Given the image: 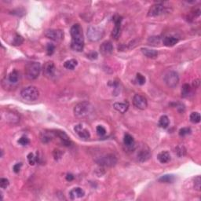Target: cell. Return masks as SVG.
I'll use <instances>...</instances> for the list:
<instances>
[{
  "label": "cell",
  "instance_id": "7402d4cb",
  "mask_svg": "<svg viewBox=\"0 0 201 201\" xmlns=\"http://www.w3.org/2000/svg\"><path fill=\"white\" fill-rule=\"evenodd\" d=\"M19 72L17 70H13V72H10L8 75V81L9 83H11V84H15V83H18V82L19 81Z\"/></svg>",
  "mask_w": 201,
  "mask_h": 201
},
{
  "label": "cell",
  "instance_id": "603a6c76",
  "mask_svg": "<svg viewBox=\"0 0 201 201\" xmlns=\"http://www.w3.org/2000/svg\"><path fill=\"white\" fill-rule=\"evenodd\" d=\"M176 178L175 176L173 174H165V175L161 176L158 181L160 182H163V183H173L175 181Z\"/></svg>",
  "mask_w": 201,
  "mask_h": 201
},
{
  "label": "cell",
  "instance_id": "4316f807",
  "mask_svg": "<svg viewBox=\"0 0 201 201\" xmlns=\"http://www.w3.org/2000/svg\"><path fill=\"white\" fill-rule=\"evenodd\" d=\"M175 152L178 157H185L186 155V148L184 145H179L175 148Z\"/></svg>",
  "mask_w": 201,
  "mask_h": 201
},
{
  "label": "cell",
  "instance_id": "1f68e13d",
  "mask_svg": "<svg viewBox=\"0 0 201 201\" xmlns=\"http://www.w3.org/2000/svg\"><path fill=\"white\" fill-rule=\"evenodd\" d=\"M194 187L197 191H200V188H201L200 176H196V177L194 178Z\"/></svg>",
  "mask_w": 201,
  "mask_h": 201
},
{
  "label": "cell",
  "instance_id": "8fae6325",
  "mask_svg": "<svg viewBox=\"0 0 201 201\" xmlns=\"http://www.w3.org/2000/svg\"><path fill=\"white\" fill-rule=\"evenodd\" d=\"M151 156H152V153L150 152L149 148H147V147H142V148L139 149V151L137 153V160H138L139 162H142V163L149 160Z\"/></svg>",
  "mask_w": 201,
  "mask_h": 201
},
{
  "label": "cell",
  "instance_id": "f35d334b",
  "mask_svg": "<svg viewBox=\"0 0 201 201\" xmlns=\"http://www.w3.org/2000/svg\"><path fill=\"white\" fill-rule=\"evenodd\" d=\"M10 185L9 180L7 178H1L0 179V187L2 188H7Z\"/></svg>",
  "mask_w": 201,
  "mask_h": 201
},
{
  "label": "cell",
  "instance_id": "7a4b0ae2",
  "mask_svg": "<svg viewBox=\"0 0 201 201\" xmlns=\"http://www.w3.org/2000/svg\"><path fill=\"white\" fill-rule=\"evenodd\" d=\"M41 72V64L39 62H28L24 67L26 77L30 80H36Z\"/></svg>",
  "mask_w": 201,
  "mask_h": 201
},
{
  "label": "cell",
  "instance_id": "8d00e7d4",
  "mask_svg": "<svg viewBox=\"0 0 201 201\" xmlns=\"http://www.w3.org/2000/svg\"><path fill=\"white\" fill-rule=\"evenodd\" d=\"M29 142H30V141H29V139L27 137H25V136H22V137L18 140V143H19L20 145H23V146L28 145Z\"/></svg>",
  "mask_w": 201,
  "mask_h": 201
},
{
  "label": "cell",
  "instance_id": "484cf974",
  "mask_svg": "<svg viewBox=\"0 0 201 201\" xmlns=\"http://www.w3.org/2000/svg\"><path fill=\"white\" fill-rule=\"evenodd\" d=\"M169 118L167 116H162L160 117V120H159V126L161 128H163V129H166L169 126Z\"/></svg>",
  "mask_w": 201,
  "mask_h": 201
},
{
  "label": "cell",
  "instance_id": "30bf717a",
  "mask_svg": "<svg viewBox=\"0 0 201 201\" xmlns=\"http://www.w3.org/2000/svg\"><path fill=\"white\" fill-rule=\"evenodd\" d=\"M133 104L137 109L145 110L148 106L147 99L141 94H135L133 97Z\"/></svg>",
  "mask_w": 201,
  "mask_h": 201
},
{
  "label": "cell",
  "instance_id": "836d02e7",
  "mask_svg": "<svg viewBox=\"0 0 201 201\" xmlns=\"http://www.w3.org/2000/svg\"><path fill=\"white\" fill-rule=\"evenodd\" d=\"M55 50V46L52 43H48L47 46H46V52H47V55L51 56Z\"/></svg>",
  "mask_w": 201,
  "mask_h": 201
},
{
  "label": "cell",
  "instance_id": "ab89813d",
  "mask_svg": "<svg viewBox=\"0 0 201 201\" xmlns=\"http://www.w3.org/2000/svg\"><path fill=\"white\" fill-rule=\"evenodd\" d=\"M53 154H54V160H59V159L61 158V157H62L63 152H61V150H59V149H55L54 151Z\"/></svg>",
  "mask_w": 201,
  "mask_h": 201
},
{
  "label": "cell",
  "instance_id": "4fadbf2b",
  "mask_svg": "<svg viewBox=\"0 0 201 201\" xmlns=\"http://www.w3.org/2000/svg\"><path fill=\"white\" fill-rule=\"evenodd\" d=\"M74 131L78 134V136L80 138L86 139L90 137V132L88 131V130H86V128L81 124L75 125V126H74Z\"/></svg>",
  "mask_w": 201,
  "mask_h": 201
},
{
  "label": "cell",
  "instance_id": "9c48e42d",
  "mask_svg": "<svg viewBox=\"0 0 201 201\" xmlns=\"http://www.w3.org/2000/svg\"><path fill=\"white\" fill-rule=\"evenodd\" d=\"M46 38L55 42H60L64 39V32L60 29H49L45 32Z\"/></svg>",
  "mask_w": 201,
  "mask_h": 201
},
{
  "label": "cell",
  "instance_id": "ac0fdd59",
  "mask_svg": "<svg viewBox=\"0 0 201 201\" xmlns=\"http://www.w3.org/2000/svg\"><path fill=\"white\" fill-rule=\"evenodd\" d=\"M113 108L117 111V112L123 114L128 110L129 104H128L127 101H125V102H116L114 103Z\"/></svg>",
  "mask_w": 201,
  "mask_h": 201
},
{
  "label": "cell",
  "instance_id": "d590c367",
  "mask_svg": "<svg viewBox=\"0 0 201 201\" xmlns=\"http://www.w3.org/2000/svg\"><path fill=\"white\" fill-rule=\"evenodd\" d=\"M136 80H137V83L139 85H144L145 83V78L144 75H142L141 73H137L136 75Z\"/></svg>",
  "mask_w": 201,
  "mask_h": 201
},
{
  "label": "cell",
  "instance_id": "d4e9b609",
  "mask_svg": "<svg viewBox=\"0 0 201 201\" xmlns=\"http://www.w3.org/2000/svg\"><path fill=\"white\" fill-rule=\"evenodd\" d=\"M78 64V61L75 59H70L64 63V67L69 70H73Z\"/></svg>",
  "mask_w": 201,
  "mask_h": 201
},
{
  "label": "cell",
  "instance_id": "ffe728a7",
  "mask_svg": "<svg viewBox=\"0 0 201 201\" xmlns=\"http://www.w3.org/2000/svg\"><path fill=\"white\" fill-rule=\"evenodd\" d=\"M157 159L161 163H167L171 160V155L167 151H163V152H160L157 156Z\"/></svg>",
  "mask_w": 201,
  "mask_h": 201
},
{
  "label": "cell",
  "instance_id": "f1b7e54d",
  "mask_svg": "<svg viewBox=\"0 0 201 201\" xmlns=\"http://www.w3.org/2000/svg\"><path fill=\"white\" fill-rule=\"evenodd\" d=\"M190 92H191V87L188 84H184L182 89V97H187L189 95Z\"/></svg>",
  "mask_w": 201,
  "mask_h": 201
},
{
  "label": "cell",
  "instance_id": "60d3db41",
  "mask_svg": "<svg viewBox=\"0 0 201 201\" xmlns=\"http://www.w3.org/2000/svg\"><path fill=\"white\" fill-rule=\"evenodd\" d=\"M112 21H114V24H121L122 21H123V18L119 16V15H115V16L113 17Z\"/></svg>",
  "mask_w": 201,
  "mask_h": 201
},
{
  "label": "cell",
  "instance_id": "d6a6232c",
  "mask_svg": "<svg viewBox=\"0 0 201 201\" xmlns=\"http://www.w3.org/2000/svg\"><path fill=\"white\" fill-rule=\"evenodd\" d=\"M27 159L28 161V163L31 166H34V165L35 164V163H36V158H35V155H34L33 153H32V152H30V153L28 155Z\"/></svg>",
  "mask_w": 201,
  "mask_h": 201
},
{
  "label": "cell",
  "instance_id": "7bdbcfd3",
  "mask_svg": "<svg viewBox=\"0 0 201 201\" xmlns=\"http://www.w3.org/2000/svg\"><path fill=\"white\" fill-rule=\"evenodd\" d=\"M97 56H98V55H97V52L93 51V52H91L90 54H89L87 55V58H89L90 59L95 60V59H97Z\"/></svg>",
  "mask_w": 201,
  "mask_h": 201
},
{
  "label": "cell",
  "instance_id": "b9f144b4",
  "mask_svg": "<svg viewBox=\"0 0 201 201\" xmlns=\"http://www.w3.org/2000/svg\"><path fill=\"white\" fill-rule=\"evenodd\" d=\"M21 167H22V163H16V164H15L14 166H13V171H14L15 173H17V174H18V173H19L20 171H21Z\"/></svg>",
  "mask_w": 201,
  "mask_h": 201
},
{
  "label": "cell",
  "instance_id": "52a82bcc",
  "mask_svg": "<svg viewBox=\"0 0 201 201\" xmlns=\"http://www.w3.org/2000/svg\"><path fill=\"white\" fill-rule=\"evenodd\" d=\"M169 12V9L165 7L163 3H158L157 4H154L151 8L149 9L148 13V17H157L160 15L165 14V13Z\"/></svg>",
  "mask_w": 201,
  "mask_h": 201
},
{
  "label": "cell",
  "instance_id": "44dd1931",
  "mask_svg": "<svg viewBox=\"0 0 201 201\" xmlns=\"http://www.w3.org/2000/svg\"><path fill=\"white\" fill-rule=\"evenodd\" d=\"M142 52L145 57L148 58H156L158 56V51L155 49H148V48H142Z\"/></svg>",
  "mask_w": 201,
  "mask_h": 201
},
{
  "label": "cell",
  "instance_id": "4dcf8cb0",
  "mask_svg": "<svg viewBox=\"0 0 201 201\" xmlns=\"http://www.w3.org/2000/svg\"><path fill=\"white\" fill-rule=\"evenodd\" d=\"M23 41H24V39H23L22 37H21L20 35H18V34H16V35H15V37L13 38V43H12V45H14V46H20V45L22 44Z\"/></svg>",
  "mask_w": 201,
  "mask_h": 201
},
{
  "label": "cell",
  "instance_id": "5b68a950",
  "mask_svg": "<svg viewBox=\"0 0 201 201\" xmlns=\"http://www.w3.org/2000/svg\"><path fill=\"white\" fill-rule=\"evenodd\" d=\"M95 162L101 167L112 168L117 163V158L113 154H107V155L97 157L95 160Z\"/></svg>",
  "mask_w": 201,
  "mask_h": 201
},
{
  "label": "cell",
  "instance_id": "cb8c5ba5",
  "mask_svg": "<svg viewBox=\"0 0 201 201\" xmlns=\"http://www.w3.org/2000/svg\"><path fill=\"white\" fill-rule=\"evenodd\" d=\"M123 143L128 148H131L134 145V139L131 134H125L124 138H123Z\"/></svg>",
  "mask_w": 201,
  "mask_h": 201
},
{
  "label": "cell",
  "instance_id": "d6986e66",
  "mask_svg": "<svg viewBox=\"0 0 201 201\" xmlns=\"http://www.w3.org/2000/svg\"><path fill=\"white\" fill-rule=\"evenodd\" d=\"M178 43V39H177L174 36H166L163 38V43L164 46H174V45Z\"/></svg>",
  "mask_w": 201,
  "mask_h": 201
},
{
  "label": "cell",
  "instance_id": "3957f363",
  "mask_svg": "<svg viewBox=\"0 0 201 201\" xmlns=\"http://www.w3.org/2000/svg\"><path fill=\"white\" fill-rule=\"evenodd\" d=\"M93 106L88 101H82L75 105L74 108V114L78 117H85L92 112Z\"/></svg>",
  "mask_w": 201,
  "mask_h": 201
},
{
  "label": "cell",
  "instance_id": "e0dca14e",
  "mask_svg": "<svg viewBox=\"0 0 201 201\" xmlns=\"http://www.w3.org/2000/svg\"><path fill=\"white\" fill-rule=\"evenodd\" d=\"M85 195L84 190L82 189L80 187H76V188H72V190L69 193V196H70L71 199H77V198H81L83 197Z\"/></svg>",
  "mask_w": 201,
  "mask_h": 201
},
{
  "label": "cell",
  "instance_id": "e575fe53",
  "mask_svg": "<svg viewBox=\"0 0 201 201\" xmlns=\"http://www.w3.org/2000/svg\"><path fill=\"white\" fill-rule=\"evenodd\" d=\"M191 132H192V131L189 127L181 128L180 131H179V135L182 136V137H184V136L190 134H191Z\"/></svg>",
  "mask_w": 201,
  "mask_h": 201
},
{
  "label": "cell",
  "instance_id": "83f0119b",
  "mask_svg": "<svg viewBox=\"0 0 201 201\" xmlns=\"http://www.w3.org/2000/svg\"><path fill=\"white\" fill-rule=\"evenodd\" d=\"M189 120L193 123H199V122H200V115H199V112H192V113L190 114Z\"/></svg>",
  "mask_w": 201,
  "mask_h": 201
},
{
  "label": "cell",
  "instance_id": "74e56055",
  "mask_svg": "<svg viewBox=\"0 0 201 201\" xmlns=\"http://www.w3.org/2000/svg\"><path fill=\"white\" fill-rule=\"evenodd\" d=\"M97 134L100 136H104L105 134H106V130L104 126H100V125H98L97 126Z\"/></svg>",
  "mask_w": 201,
  "mask_h": 201
},
{
  "label": "cell",
  "instance_id": "7c38bea8",
  "mask_svg": "<svg viewBox=\"0 0 201 201\" xmlns=\"http://www.w3.org/2000/svg\"><path fill=\"white\" fill-rule=\"evenodd\" d=\"M100 52L104 56L110 55L113 52V46L110 41H106L100 46Z\"/></svg>",
  "mask_w": 201,
  "mask_h": 201
},
{
  "label": "cell",
  "instance_id": "ba28073f",
  "mask_svg": "<svg viewBox=\"0 0 201 201\" xmlns=\"http://www.w3.org/2000/svg\"><path fill=\"white\" fill-rule=\"evenodd\" d=\"M164 82L167 86L171 88H174L179 83V75L174 71L168 72L164 76Z\"/></svg>",
  "mask_w": 201,
  "mask_h": 201
},
{
  "label": "cell",
  "instance_id": "277c9868",
  "mask_svg": "<svg viewBox=\"0 0 201 201\" xmlns=\"http://www.w3.org/2000/svg\"><path fill=\"white\" fill-rule=\"evenodd\" d=\"M21 96L23 99L29 101H34L37 100L39 96V91L35 86H30L24 87L21 90Z\"/></svg>",
  "mask_w": 201,
  "mask_h": 201
},
{
  "label": "cell",
  "instance_id": "f546056e",
  "mask_svg": "<svg viewBox=\"0 0 201 201\" xmlns=\"http://www.w3.org/2000/svg\"><path fill=\"white\" fill-rule=\"evenodd\" d=\"M120 35V24H115L113 30L112 32V36L114 39H118V37Z\"/></svg>",
  "mask_w": 201,
  "mask_h": 201
},
{
  "label": "cell",
  "instance_id": "5bb4252c",
  "mask_svg": "<svg viewBox=\"0 0 201 201\" xmlns=\"http://www.w3.org/2000/svg\"><path fill=\"white\" fill-rule=\"evenodd\" d=\"M56 72V68L53 61H49L44 65V75L46 77H53Z\"/></svg>",
  "mask_w": 201,
  "mask_h": 201
},
{
  "label": "cell",
  "instance_id": "ee69618b",
  "mask_svg": "<svg viewBox=\"0 0 201 201\" xmlns=\"http://www.w3.org/2000/svg\"><path fill=\"white\" fill-rule=\"evenodd\" d=\"M74 178H75V177H74L73 174H68L67 175H66V180L69 181V182H71V181L73 180Z\"/></svg>",
  "mask_w": 201,
  "mask_h": 201
},
{
  "label": "cell",
  "instance_id": "f6af8a7d",
  "mask_svg": "<svg viewBox=\"0 0 201 201\" xmlns=\"http://www.w3.org/2000/svg\"><path fill=\"white\" fill-rule=\"evenodd\" d=\"M199 83H200V82H199V80H195V81L193 82V86H194L195 88H197L198 86H199Z\"/></svg>",
  "mask_w": 201,
  "mask_h": 201
},
{
  "label": "cell",
  "instance_id": "9a60e30c",
  "mask_svg": "<svg viewBox=\"0 0 201 201\" xmlns=\"http://www.w3.org/2000/svg\"><path fill=\"white\" fill-rule=\"evenodd\" d=\"M55 136H57L58 137H59L61 139V142L64 146H70L72 145V142L69 139V136L66 134V133L64 131H55Z\"/></svg>",
  "mask_w": 201,
  "mask_h": 201
},
{
  "label": "cell",
  "instance_id": "8992f818",
  "mask_svg": "<svg viewBox=\"0 0 201 201\" xmlns=\"http://www.w3.org/2000/svg\"><path fill=\"white\" fill-rule=\"evenodd\" d=\"M105 31L98 26H90L87 30V37L91 42H97L103 38Z\"/></svg>",
  "mask_w": 201,
  "mask_h": 201
},
{
  "label": "cell",
  "instance_id": "2e32d148",
  "mask_svg": "<svg viewBox=\"0 0 201 201\" xmlns=\"http://www.w3.org/2000/svg\"><path fill=\"white\" fill-rule=\"evenodd\" d=\"M40 140L42 141L43 143H49L53 140L54 137H55V133L53 131H44L40 133Z\"/></svg>",
  "mask_w": 201,
  "mask_h": 201
},
{
  "label": "cell",
  "instance_id": "6da1fadb",
  "mask_svg": "<svg viewBox=\"0 0 201 201\" xmlns=\"http://www.w3.org/2000/svg\"><path fill=\"white\" fill-rule=\"evenodd\" d=\"M72 41L71 48L77 52L83 51L84 48V37L83 34V29L79 24H75L71 28L70 30Z\"/></svg>",
  "mask_w": 201,
  "mask_h": 201
}]
</instances>
